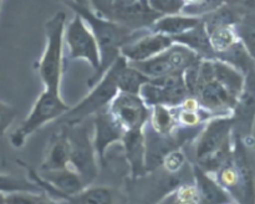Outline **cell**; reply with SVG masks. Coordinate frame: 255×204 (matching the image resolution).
Masks as SVG:
<instances>
[{
	"label": "cell",
	"instance_id": "1",
	"mask_svg": "<svg viewBox=\"0 0 255 204\" xmlns=\"http://www.w3.org/2000/svg\"><path fill=\"white\" fill-rule=\"evenodd\" d=\"M60 1L71 7L75 14H79L94 32L100 47V54H101L100 79L110 69V66L121 56L122 47L133 41L136 37L141 36L147 30H149L131 29V27L120 24L115 20L107 19V17L96 14L91 7L87 6V4H81V2L72 1V0H60Z\"/></svg>",
	"mask_w": 255,
	"mask_h": 204
},
{
	"label": "cell",
	"instance_id": "2",
	"mask_svg": "<svg viewBox=\"0 0 255 204\" xmlns=\"http://www.w3.org/2000/svg\"><path fill=\"white\" fill-rule=\"evenodd\" d=\"M66 14L64 11L55 12L45 24L44 52L39 61V76L44 84V89L60 91L62 71H64V46Z\"/></svg>",
	"mask_w": 255,
	"mask_h": 204
},
{
	"label": "cell",
	"instance_id": "3",
	"mask_svg": "<svg viewBox=\"0 0 255 204\" xmlns=\"http://www.w3.org/2000/svg\"><path fill=\"white\" fill-rule=\"evenodd\" d=\"M70 108L71 106L64 101L60 91L44 89L32 104L29 114L11 133L10 143L15 148H20L32 133L39 131L45 124L60 119Z\"/></svg>",
	"mask_w": 255,
	"mask_h": 204
},
{
	"label": "cell",
	"instance_id": "4",
	"mask_svg": "<svg viewBox=\"0 0 255 204\" xmlns=\"http://www.w3.org/2000/svg\"><path fill=\"white\" fill-rule=\"evenodd\" d=\"M119 92L117 62L115 61L101 79L91 87V91L79 103L71 106V108L60 118V122L67 126L81 123L87 117H94L102 109L109 108L110 103Z\"/></svg>",
	"mask_w": 255,
	"mask_h": 204
},
{
	"label": "cell",
	"instance_id": "5",
	"mask_svg": "<svg viewBox=\"0 0 255 204\" xmlns=\"http://www.w3.org/2000/svg\"><path fill=\"white\" fill-rule=\"evenodd\" d=\"M65 45L69 50L70 59L85 60L91 65L95 75L89 81V85L94 86L100 80L101 54H100V47L94 32L79 14H75L69 24H66Z\"/></svg>",
	"mask_w": 255,
	"mask_h": 204
},
{
	"label": "cell",
	"instance_id": "6",
	"mask_svg": "<svg viewBox=\"0 0 255 204\" xmlns=\"http://www.w3.org/2000/svg\"><path fill=\"white\" fill-rule=\"evenodd\" d=\"M84 122L66 127L67 137L70 141V167L74 168L84 178L87 186L94 182L97 176V154L94 148L92 137Z\"/></svg>",
	"mask_w": 255,
	"mask_h": 204
},
{
	"label": "cell",
	"instance_id": "7",
	"mask_svg": "<svg viewBox=\"0 0 255 204\" xmlns=\"http://www.w3.org/2000/svg\"><path fill=\"white\" fill-rule=\"evenodd\" d=\"M233 116L213 117L204 123L197 136L194 154L197 163L213 156L222 148L233 142Z\"/></svg>",
	"mask_w": 255,
	"mask_h": 204
},
{
	"label": "cell",
	"instance_id": "8",
	"mask_svg": "<svg viewBox=\"0 0 255 204\" xmlns=\"http://www.w3.org/2000/svg\"><path fill=\"white\" fill-rule=\"evenodd\" d=\"M139 95L149 107L156 104L179 107L187 97L191 96L187 90L183 74H174L149 80L142 87Z\"/></svg>",
	"mask_w": 255,
	"mask_h": 204
},
{
	"label": "cell",
	"instance_id": "9",
	"mask_svg": "<svg viewBox=\"0 0 255 204\" xmlns=\"http://www.w3.org/2000/svg\"><path fill=\"white\" fill-rule=\"evenodd\" d=\"M109 111L125 132H127L146 128L151 107L144 102L141 95L119 92L110 103Z\"/></svg>",
	"mask_w": 255,
	"mask_h": 204
},
{
	"label": "cell",
	"instance_id": "10",
	"mask_svg": "<svg viewBox=\"0 0 255 204\" xmlns=\"http://www.w3.org/2000/svg\"><path fill=\"white\" fill-rule=\"evenodd\" d=\"M174 44L176 42L173 37L147 30L141 36L136 37L133 41L122 47L121 56H124L128 62L146 61L158 56Z\"/></svg>",
	"mask_w": 255,
	"mask_h": 204
},
{
	"label": "cell",
	"instance_id": "11",
	"mask_svg": "<svg viewBox=\"0 0 255 204\" xmlns=\"http://www.w3.org/2000/svg\"><path fill=\"white\" fill-rule=\"evenodd\" d=\"M234 131L249 134L255 122V65L244 74V86L233 112Z\"/></svg>",
	"mask_w": 255,
	"mask_h": 204
},
{
	"label": "cell",
	"instance_id": "12",
	"mask_svg": "<svg viewBox=\"0 0 255 204\" xmlns=\"http://www.w3.org/2000/svg\"><path fill=\"white\" fill-rule=\"evenodd\" d=\"M125 136V129L114 118L109 108L100 111L94 116V132L92 142L100 161H104L107 149L115 143H121Z\"/></svg>",
	"mask_w": 255,
	"mask_h": 204
},
{
	"label": "cell",
	"instance_id": "13",
	"mask_svg": "<svg viewBox=\"0 0 255 204\" xmlns=\"http://www.w3.org/2000/svg\"><path fill=\"white\" fill-rule=\"evenodd\" d=\"M122 148L128 163L129 172L133 178H139L148 172L147 168L146 128L125 132Z\"/></svg>",
	"mask_w": 255,
	"mask_h": 204
},
{
	"label": "cell",
	"instance_id": "14",
	"mask_svg": "<svg viewBox=\"0 0 255 204\" xmlns=\"http://www.w3.org/2000/svg\"><path fill=\"white\" fill-rule=\"evenodd\" d=\"M193 177L198 194V204H229L234 202L216 176L204 171L198 164L193 166Z\"/></svg>",
	"mask_w": 255,
	"mask_h": 204
},
{
	"label": "cell",
	"instance_id": "15",
	"mask_svg": "<svg viewBox=\"0 0 255 204\" xmlns=\"http://www.w3.org/2000/svg\"><path fill=\"white\" fill-rule=\"evenodd\" d=\"M233 161L239 176V191L237 198H241L243 204H255L253 172H252L251 163L247 156L246 147L239 136L234 138Z\"/></svg>",
	"mask_w": 255,
	"mask_h": 204
},
{
	"label": "cell",
	"instance_id": "16",
	"mask_svg": "<svg viewBox=\"0 0 255 204\" xmlns=\"http://www.w3.org/2000/svg\"><path fill=\"white\" fill-rule=\"evenodd\" d=\"M202 20H203L202 17L192 16V15L184 14V12L174 15H166V16L158 17L151 25L149 31L167 35V36H171L174 39V37L179 36V35L184 34V32L198 26L202 22Z\"/></svg>",
	"mask_w": 255,
	"mask_h": 204
},
{
	"label": "cell",
	"instance_id": "17",
	"mask_svg": "<svg viewBox=\"0 0 255 204\" xmlns=\"http://www.w3.org/2000/svg\"><path fill=\"white\" fill-rule=\"evenodd\" d=\"M70 141L67 137L66 127L61 129L51 139L49 151L41 164V171H54L70 167Z\"/></svg>",
	"mask_w": 255,
	"mask_h": 204
},
{
	"label": "cell",
	"instance_id": "18",
	"mask_svg": "<svg viewBox=\"0 0 255 204\" xmlns=\"http://www.w3.org/2000/svg\"><path fill=\"white\" fill-rule=\"evenodd\" d=\"M174 42L176 44H181L191 49L192 51L196 52L197 55L204 60H212L217 59L216 54H214L213 49H212L211 41H209V34L207 31V27L204 25L203 20L198 26L194 29L189 30V31L184 32V34L179 35V36L174 37Z\"/></svg>",
	"mask_w": 255,
	"mask_h": 204
},
{
	"label": "cell",
	"instance_id": "19",
	"mask_svg": "<svg viewBox=\"0 0 255 204\" xmlns=\"http://www.w3.org/2000/svg\"><path fill=\"white\" fill-rule=\"evenodd\" d=\"M149 127L159 136H172L179 128L178 107H169L164 104H156L151 107Z\"/></svg>",
	"mask_w": 255,
	"mask_h": 204
},
{
	"label": "cell",
	"instance_id": "20",
	"mask_svg": "<svg viewBox=\"0 0 255 204\" xmlns=\"http://www.w3.org/2000/svg\"><path fill=\"white\" fill-rule=\"evenodd\" d=\"M214 80L222 85L234 99L238 100L244 86V75L237 67L221 59H213Z\"/></svg>",
	"mask_w": 255,
	"mask_h": 204
},
{
	"label": "cell",
	"instance_id": "21",
	"mask_svg": "<svg viewBox=\"0 0 255 204\" xmlns=\"http://www.w3.org/2000/svg\"><path fill=\"white\" fill-rule=\"evenodd\" d=\"M117 62V84L120 92L128 94H141V90L149 79L144 76L141 71L132 66L124 56H120Z\"/></svg>",
	"mask_w": 255,
	"mask_h": 204
},
{
	"label": "cell",
	"instance_id": "22",
	"mask_svg": "<svg viewBox=\"0 0 255 204\" xmlns=\"http://www.w3.org/2000/svg\"><path fill=\"white\" fill-rule=\"evenodd\" d=\"M207 31L209 34L212 49H213L217 57L228 52L241 41L236 26H231V25L214 27V29L207 30Z\"/></svg>",
	"mask_w": 255,
	"mask_h": 204
},
{
	"label": "cell",
	"instance_id": "23",
	"mask_svg": "<svg viewBox=\"0 0 255 204\" xmlns=\"http://www.w3.org/2000/svg\"><path fill=\"white\" fill-rule=\"evenodd\" d=\"M66 204H114V191L109 187H87L79 194L67 197Z\"/></svg>",
	"mask_w": 255,
	"mask_h": 204
},
{
	"label": "cell",
	"instance_id": "24",
	"mask_svg": "<svg viewBox=\"0 0 255 204\" xmlns=\"http://www.w3.org/2000/svg\"><path fill=\"white\" fill-rule=\"evenodd\" d=\"M239 40L255 61V12L244 15L236 26Z\"/></svg>",
	"mask_w": 255,
	"mask_h": 204
},
{
	"label": "cell",
	"instance_id": "25",
	"mask_svg": "<svg viewBox=\"0 0 255 204\" xmlns=\"http://www.w3.org/2000/svg\"><path fill=\"white\" fill-rule=\"evenodd\" d=\"M0 192L5 194L15 192H34L41 193V188L32 181L17 178L9 174H0Z\"/></svg>",
	"mask_w": 255,
	"mask_h": 204
},
{
	"label": "cell",
	"instance_id": "26",
	"mask_svg": "<svg viewBox=\"0 0 255 204\" xmlns=\"http://www.w3.org/2000/svg\"><path fill=\"white\" fill-rule=\"evenodd\" d=\"M9 204H61L56 199L47 197L42 193L34 192H15L6 194Z\"/></svg>",
	"mask_w": 255,
	"mask_h": 204
},
{
	"label": "cell",
	"instance_id": "27",
	"mask_svg": "<svg viewBox=\"0 0 255 204\" xmlns=\"http://www.w3.org/2000/svg\"><path fill=\"white\" fill-rule=\"evenodd\" d=\"M149 9L158 16L183 12L186 2L183 0H146Z\"/></svg>",
	"mask_w": 255,
	"mask_h": 204
},
{
	"label": "cell",
	"instance_id": "28",
	"mask_svg": "<svg viewBox=\"0 0 255 204\" xmlns=\"http://www.w3.org/2000/svg\"><path fill=\"white\" fill-rule=\"evenodd\" d=\"M169 204H198V194L194 184L178 187L169 197Z\"/></svg>",
	"mask_w": 255,
	"mask_h": 204
},
{
	"label": "cell",
	"instance_id": "29",
	"mask_svg": "<svg viewBox=\"0 0 255 204\" xmlns=\"http://www.w3.org/2000/svg\"><path fill=\"white\" fill-rule=\"evenodd\" d=\"M184 163H186V154L181 148L172 149L171 152H168L164 156L163 162H162L166 171L169 172V173H176V172L181 171Z\"/></svg>",
	"mask_w": 255,
	"mask_h": 204
},
{
	"label": "cell",
	"instance_id": "30",
	"mask_svg": "<svg viewBox=\"0 0 255 204\" xmlns=\"http://www.w3.org/2000/svg\"><path fill=\"white\" fill-rule=\"evenodd\" d=\"M16 113L17 112L14 107L0 100V137L4 136L5 132L14 123Z\"/></svg>",
	"mask_w": 255,
	"mask_h": 204
},
{
	"label": "cell",
	"instance_id": "31",
	"mask_svg": "<svg viewBox=\"0 0 255 204\" xmlns=\"http://www.w3.org/2000/svg\"><path fill=\"white\" fill-rule=\"evenodd\" d=\"M91 4L92 10L101 16L112 20L114 14V0H87Z\"/></svg>",
	"mask_w": 255,
	"mask_h": 204
},
{
	"label": "cell",
	"instance_id": "32",
	"mask_svg": "<svg viewBox=\"0 0 255 204\" xmlns=\"http://www.w3.org/2000/svg\"><path fill=\"white\" fill-rule=\"evenodd\" d=\"M224 2L246 14L255 12V0H224Z\"/></svg>",
	"mask_w": 255,
	"mask_h": 204
},
{
	"label": "cell",
	"instance_id": "33",
	"mask_svg": "<svg viewBox=\"0 0 255 204\" xmlns=\"http://www.w3.org/2000/svg\"><path fill=\"white\" fill-rule=\"evenodd\" d=\"M0 204H9L6 199V194L1 193V192H0Z\"/></svg>",
	"mask_w": 255,
	"mask_h": 204
},
{
	"label": "cell",
	"instance_id": "34",
	"mask_svg": "<svg viewBox=\"0 0 255 204\" xmlns=\"http://www.w3.org/2000/svg\"><path fill=\"white\" fill-rule=\"evenodd\" d=\"M184 2H186V5H194V4H198V2H201L202 0H183Z\"/></svg>",
	"mask_w": 255,
	"mask_h": 204
},
{
	"label": "cell",
	"instance_id": "35",
	"mask_svg": "<svg viewBox=\"0 0 255 204\" xmlns=\"http://www.w3.org/2000/svg\"><path fill=\"white\" fill-rule=\"evenodd\" d=\"M229 204H238V203H236V202H232V203H229Z\"/></svg>",
	"mask_w": 255,
	"mask_h": 204
},
{
	"label": "cell",
	"instance_id": "36",
	"mask_svg": "<svg viewBox=\"0 0 255 204\" xmlns=\"http://www.w3.org/2000/svg\"><path fill=\"white\" fill-rule=\"evenodd\" d=\"M1 2H2V0H0V5H1Z\"/></svg>",
	"mask_w": 255,
	"mask_h": 204
}]
</instances>
